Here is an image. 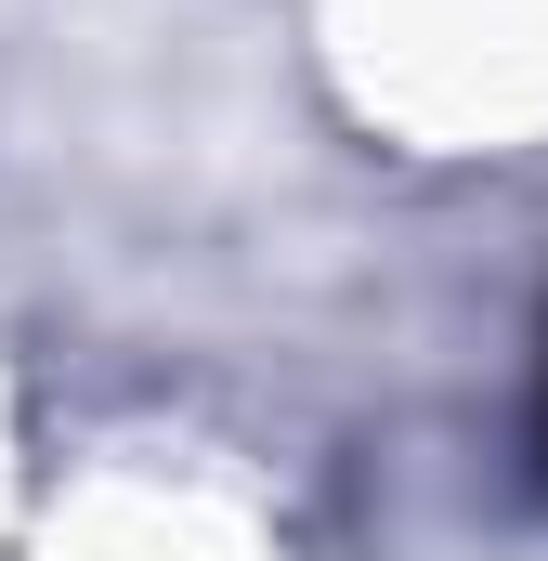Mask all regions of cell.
<instances>
[]
</instances>
